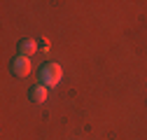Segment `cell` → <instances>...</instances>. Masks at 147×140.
<instances>
[{"label": "cell", "instance_id": "cell-1", "mask_svg": "<svg viewBox=\"0 0 147 140\" xmlns=\"http://www.w3.org/2000/svg\"><path fill=\"white\" fill-rule=\"evenodd\" d=\"M61 77H63V70H61L59 63H54V61H47V63L40 68V73H38L40 84H45L47 89H49V86H56V84L61 82Z\"/></svg>", "mask_w": 147, "mask_h": 140}, {"label": "cell", "instance_id": "cell-2", "mask_svg": "<svg viewBox=\"0 0 147 140\" xmlns=\"http://www.w3.org/2000/svg\"><path fill=\"white\" fill-rule=\"evenodd\" d=\"M9 70H12V75H16V77H26L28 73H30V59L28 56H14L12 59V63H9Z\"/></svg>", "mask_w": 147, "mask_h": 140}, {"label": "cell", "instance_id": "cell-3", "mask_svg": "<svg viewBox=\"0 0 147 140\" xmlns=\"http://www.w3.org/2000/svg\"><path fill=\"white\" fill-rule=\"evenodd\" d=\"M35 51H38V40H33V38H24L21 42H19V54L21 56H33Z\"/></svg>", "mask_w": 147, "mask_h": 140}, {"label": "cell", "instance_id": "cell-4", "mask_svg": "<svg viewBox=\"0 0 147 140\" xmlns=\"http://www.w3.org/2000/svg\"><path fill=\"white\" fill-rule=\"evenodd\" d=\"M28 96H30L35 103H45V98H47V86H45V84H35L33 89L28 91Z\"/></svg>", "mask_w": 147, "mask_h": 140}]
</instances>
